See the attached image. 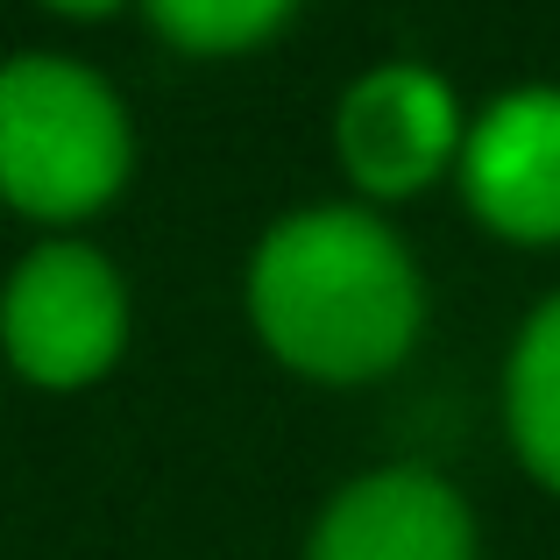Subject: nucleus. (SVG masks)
<instances>
[{
	"mask_svg": "<svg viewBox=\"0 0 560 560\" xmlns=\"http://www.w3.org/2000/svg\"><path fill=\"white\" fill-rule=\"evenodd\" d=\"M248 319L284 370L370 383L411 355L425 291L405 242L362 206H305L248 262Z\"/></svg>",
	"mask_w": 560,
	"mask_h": 560,
	"instance_id": "nucleus-1",
	"label": "nucleus"
},
{
	"mask_svg": "<svg viewBox=\"0 0 560 560\" xmlns=\"http://www.w3.org/2000/svg\"><path fill=\"white\" fill-rule=\"evenodd\" d=\"M128 178V114L71 57L0 65V199L28 220H85Z\"/></svg>",
	"mask_w": 560,
	"mask_h": 560,
	"instance_id": "nucleus-2",
	"label": "nucleus"
},
{
	"mask_svg": "<svg viewBox=\"0 0 560 560\" xmlns=\"http://www.w3.org/2000/svg\"><path fill=\"white\" fill-rule=\"evenodd\" d=\"M128 341V291L85 242H43L0 291V348L28 383H93Z\"/></svg>",
	"mask_w": 560,
	"mask_h": 560,
	"instance_id": "nucleus-3",
	"label": "nucleus"
},
{
	"mask_svg": "<svg viewBox=\"0 0 560 560\" xmlns=\"http://www.w3.org/2000/svg\"><path fill=\"white\" fill-rule=\"evenodd\" d=\"M334 142H341L348 178L376 199H411L462 156L468 128L454 107L447 79L425 65H376L348 85L341 114H334Z\"/></svg>",
	"mask_w": 560,
	"mask_h": 560,
	"instance_id": "nucleus-4",
	"label": "nucleus"
},
{
	"mask_svg": "<svg viewBox=\"0 0 560 560\" xmlns=\"http://www.w3.org/2000/svg\"><path fill=\"white\" fill-rule=\"evenodd\" d=\"M462 191L482 228L560 242V85L504 93L462 142Z\"/></svg>",
	"mask_w": 560,
	"mask_h": 560,
	"instance_id": "nucleus-5",
	"label": "nucleus"
},
{
	"mask_svg": "<svg viewBox=\"0 0 560 560\" xmlns=\"http://www.w3.org/2000/svg\"><path fill=\"white\" fill-rule=\"evenodd\" d=\"M313 560H476V518L425 468H376L319 511Z\"/></svg>",
	"mask_w": 560,
	"mask_h": 560,
	"instance_id": "nucleus-6",
	"label": "nucleus"
},
{
	"mask_svg": "<svg viewBox=\"0 0 560 560\" xmlns=\"http://www.w3.org/2000/svg\"><path fill=\"white\" fill-rule=\"evenodd\" d=\"M504 419L518 440V462L547 490H560V299H547L525 319L504 376Z\"/></svg>",
	"mask_w": 560,
	"mask_h": 560,
	"instance_id": "nucleus-7",
	"label": "nucleus"
},
{
	"mask_svg": "<svg viewBox=\"0 0 560 560\" xmlns=\"http://www.w3.org/2000/svg\"><path fill=\"white\" fill-rule=\"evenodd\" d=\"M156 22V36H171L191 57H234L270 43L291 22L299 0H142Z\"/></svg>",
	"mask_w": 560,
	"mask_h": 560,
	"instance_id": "nucleus-8",
	"label": "nucleus"
},
{
	"mask_svg": "<svg viewBox=\"0 0 560 560\" xmlns=\"http://www.w3.org/2000/svg\"><path fill=\"white\" fill-rule=\"evenodd\" d=\"M43 8H57V14H79V22H93V14H114L121 0H43Z\"/></svg>",
	"mask_w": 560,
	"mask_h": 560,
	"instance_id": "nucleus-9",
	"label": "nucleus"
}]
</instances>
